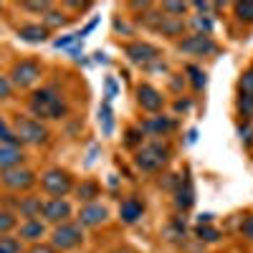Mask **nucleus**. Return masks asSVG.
<instances>
[{"mask_svg": "<svg viewBox=\"0 0 253 253\" xmlns=\"http://www.w3.org/2000/svg\"><path fill=\"white\" fill-rule=\"evenodd\" d=\"M46 236V223L41 218H33V220H23L18 228V238L20 241H28V243H38L41 238Z\"/></svg>", "mask_w": 253, "mask_h": 253, "instance_id": "dca6fc26", "label": "nucleus"}, {"mask_svg": "<svg viewBox=\"0 0 253 253\" xmlns=\"http://www.w3.org/2000/svg\"><path fill=\"white\" fill-rule=\"evenodd\" d=\"M187 74H190V79H193V89L195 91H203L205 89V74L198 66H187Z\"/></svg>", "mask_w": 253, "mask_h": 253, "instance_id": "72a5a7b5", "label": "nucleus"}, {"mask_svg": "<svg viewBox=\"0 0 253 253\" xmlns=\"http://www.w3.org/2000/svg\"><path fill=\"white\" fill-rule=\"evenodd\" d=\"M170 157H172L170 144H165V142H147V144H142L137 150L134 165L139 167L142 172H160L162 167L170 162Z\"/></svg>", "mask_w": 253, "mask_h": 253, "instance_id": "f03ea898", "label": "nucleus"}, {"mask_svg": "<svg viewBox=\"0 0 253 253\" xmlns=\"http://www.w3.org/2000/svg\"><path fill=\"white\" fill-rule=\"evenodd\" d=\"M23 251V241L13 236H0V253H20Z\"/></svg>", "mask_w": 253, "mask_h": 253, "instance_id": "bb28decb", "label": "nucleus"}, {"mask_svg": "<svg viewBox=\"0 0 253 253\" xmlns=\"http://www.w3.org/2000/svg\"><path fill=\"white\" fill-rule=\"evenodd\" d=\"M137 104H139L144 112L157 114L165 107V96H162L160 89L152 86V84H139V86H137Z\"/></svg>", "mask_w": 253, "mask_h": 253, "instance_id": "f8f14e48", "label": "nucleus"}, {"mask_svg": "<svg viewBox=\"0 0 253 253\" xmlns=\"http://www.w3.org/2000/svg\"><path fill=\"white\" fill-rule=\"evenodd\" d=\"M0 10H3V5H0Z\"/></svg>", "mask_w": 253, "mask_h": 253, "instance_id": "79ce46f5", "label": "nucleus"}, {"mask_svg": "<svg viewBox=\"0 0 253 253\" xmlns=\"http://www.w3.org/2000/svg\"><path fill=\"white\" fill-rule=\"evenodd\" d=\"M48 33L51 31L46 26H41V23H26V26L18 28V38L26 41V43H43V41L48 38Z\"/></svg>", "mask_w": 253, "mask_h": 253, "instance_id": "a211bd4d", "label": "nucleus"}, {"mask_svg": "<svg viewBox=\"0 0 253 253\" xmlns=\"http://www.w3.org/2000/svg\"><path fill=\"white\" fill-rule=\"evenodd\" d=\"M238 91H241V94L253 96V66H251V69H246V71L241 74V79H238Z\"/></svg>", "mask_w": 253, "mask_h": 253, "instance_id": "c85d7f7f", "label": "nucleus"}, {"mask_svg": "<svg viewBox=\"0 0 253 253\" xmlns=\"http://www.w3.org/2000/svg\"><path fill=\"white\" fill-rule=\"evenodd\" d=\"M124 53L132 63L137 66H152L155 61H160V48L147 43V41H134V43H126L124 46Z\"/></svg>", "mask_w": 253, "mask_h": 253, "instance_id": "1a4fd4ad", "label": "nucleus"}, {"mask_svg": "<svg viewBox=\"0 0 253 253\" xmlns=\"http://www.w3.org/2000/svg\"><path fill=\"white\" fill-rule=\"evenodd\" d=\"M238 134H241V142H243L246 147H253V126H251V122H243V124H241Z\"/></svg>", "mask_w": 253, "mask_h": 253, "instance_id": "f704fd0d", "label": "nucleus"}, {"mask_svg": "<svg viewBox=\"0 0 253 253\" xmlns=\"http://www.w3.org/2000/svg\"><path fill=\"white\" fill-rule=\"evenodd\" d=\"M0 182L8 190H13V193H26V190H31L38 182V177H36L33 170H28V167H13V170L0 172Z\"/></svg>", "mask_w": 253, "mask_h": 253, "instance_id": "6e6552de", "label": "nucleus"}, {"mask_svg": "<svg viewBox=\"0 0 253 253\" xmlns=\"http://www.w3.org/2000/svg\"><path fill=\"white\" fill-rule=\"evenodd\" d=\"M142 215H144V203H142L137 195H129V198L122 200V205H119V218H122V223L134 225Z\"/></svg>", "mask_w": 253, "mask_h": 253, "instance_id": "2eb2a0df", "label": "nucleus"}, {"mask_svg": "<svg viewBox=\"0 0 253 253\" xmlns=\"http://www.w3.org/2000/svg\"><path fill=\"white\" fill-rule=\"evenodd\" d=\"M236 109H238V114L243 117V122H253V96H248V94H238V99H236Z\"/></svg>", "mask_w": 253, "mask_h": 253, "instance_id": "4be33fe9", "label": "nucleus"}, {"mask_svg": "<svg viewBox=\"0 0 253 253\" xmlns=\"http://www.w3.org/2000/svg\"><path fill=\"white\" fill-rule=\"evenodd\" d=\"M175 203L180 210H190L195 203V187H193V180H190V175H185L180 180V187H177V193H175Z\"/></svg>", "mask_w": 253, "mask_h": 253, "instance_id": "6ab92c4d", "label": "nucleus"}, {"mask_svg": "<svg viewBox=\"0 0 253 253\" xmlns=\"http://www.w3.org/2000/svg\"><path fill=\"white\" fill-rule=\"evenodd\" d=\"M99 122H101L104 134H112V129H114V119H112V107H109V101L99 109Z\"/></svg>", "mask_w": 253, "mask_h": 253, "instance_id": "cd10ccee", "label": "nucleus"}, {"mask_svg": "<svg viewBox=\"0 0 253 253\" xmlns=\"http://www.w3.org/2000/svg\"><path fill=\"white\" fill-rule=\"evenodd\" d=\"M0 144H10V147H20V139L15 137V132L8 126V122L0 117Z\"/></svg>", "mask_w": 253, "mask_h": 253, "instance_id": "a878e982", "label": "nucleus"}, {"mask_svg": "<svg viewBox=\"0 0 253 253\" xmlns=\"http://www.w3.org/2000/svg\"><path fill=\"white\" fill-rule=\"evenodd\" d=\"M46 223L51 225H61V223H69L71 218V203L66 198H51L43 203V210H41Z\"/></svg>", "mask_w": 253, "mask_h": 253, "instance_id": "9b49d317", "label": "nucleus"}, {"mask_svg": "<svg viewBox=\"0 0 253 253\" xmlns=\"http://www.w3.org/2000/svg\"><path fill=\"white\" fill-rule=\"evenodd\" d=\"M193 26L198 28L200 36H210V31H213V20H210L208 15H195L193 18Z\"/></svg>", "mask_w": 253, "mask_h": 253, "instance_id": "473e14b6", "label": "nucleus"}, {"mask_svg": "<svg viewBox=\"0 0 253 253\" xmlns=\"http://www.w3.org/2000/svg\"><path fill=\"white\" fill-rule=\"evenodd\" d=\"M195 236H198L200 241H205V243H215V241L220 238V230L213 228V225H208V223H200L198 230H195Z\"/></svg>", "mask_w": 253, "mask_h": 253, "instance_id": "393cba45", "label": "nucleus"}, {"mask_svg": "<svg viewBox=\"0 0 253 253\" xmlns=\"http://www.w3.org/2000/svg\"><path fill=\"white\" fill-rule=\"evenodd\" d=\"M177 48L187 56H210V53H215L218 51V43L210 36H187V38H180L177 41Z\"/></svg>", "mask_w": 253, "mask_h": 253, "instance_id": "9d476101", "label": "nucleus"}, {"mask_svg": "<svg viewBox=\"0 0 253 253\" xmlns=\"http://www.w3.org/2000/svg\"><path fill=\"white\" fill-rule=\"evenodd\" d=\"M66 23H69L66 13H61V10H48V13H43V26H46L48 31H53V28H63Z\"/></svg>", "mask_w": 253, "mask_h": 253, "instance_id": "5701e85b", "label": "nucleus"}, {"mask_svg": "<svg viewBox=\"0 0 253 253\" xmlns=\"http://www.w3.org/2000/svg\"><path fill=\"white\" fill-rule=\"evenodd\" d=\"M23 150L20 147H10V144H0V172L13 170V167H23Z\"/></svg>", "mask_w": 253, "mask_h": 253, "instance_id": "f3484780", "label": "nucleus"}, {"mask_svg": "<svg viewBox=\"0 0 253 253\" xmlns=\"http://www.w3.org/2000/svg\"><path fill=\"white\" fill-rule=\"evenodd\" d=\"M142 129L139 126H129V129H126V134H124V144L129 147V150H134V147H142Z\"/></svg>", "mask_w": 253, "mask_h": 253, "instance_id": "c756f323", "label": "nucleus"}, {"mask_svg": "<svg viewBox=\"0 0 253 253\" xmlns=\"http://www.w3.org/2000/svg\"><path fill=\"white\" fill-rule=\"evenodd\" d=\"M15 225H18L15 215H13V213H8V210H0V236H8Z\"/></svg>", "mask_w": 253, "mask_h": 253, "instance_id": "7c9ffc66", "label": "nucleus"}, {"mask_svg": "<svg viewBox=\"0 0 253 253\" xmlns=\"http://www.w3.org/2000/svg\"><path fill=\"white\" fill-rule=\"evenodd\" d=\"M20 8H26V10H33V13H48L51 10V3L48 0H41V3H20Z\"/></svg>", "mask_w": 253, "mask_h": 253, "instance_id": "c9c22d12", "label": "nucleus"}, {"mask_svg": "<svg viewBox=\"0 0 253 253\" xmlns=\"http://www.w3.org/2000/svg\"><path fill=\"white\" fill-rule=\"evenodd\" d=\"M190 3H162V13L165 15H172V18H180L182 13H187Z\"/></svg>", "mask_w": 253, "mask_h": 253, "instance_id": "2f4dec72", "label": "nucleus"}, {"mask_svg": "<svg viewBox=\"0 0 253 253\" xmlns=\"http://www.w3.org/2000/svg\"><path fill=\"white\" fill-rule=\"evenodd\" d=\"M76 195L84 203H94V198H99V182L96 180H86L76 187Z\"/></svg>", "mask_w": 253, "mask_h": 253, "instance_id": "412c9836", "label": "nucleus"}, {"mask_svg": "<svg viewBox=\"0 0 253 253\" xmlns=\"http://www.w3.org/2000/svg\"><path fill=\"white\" fill-rule=\"evenodd\" d=\"M241 233H243V238H246V241H251V243H253V213L241 223Z\"/></svg>", "mask_w": 253, "mask_h": 253, "instance_id": "58836bf2", "label": "nucleus"}, {"mask_svg": "<svg viewBox=\"0 0 253 253\" xmlns=\"http://www.w3.org/2000/svg\"><path fill=\"white\" fill-rule=\"evenodd\" d=\"M41 74H43V66H41L36 58H23V61L13 63L10 84H15V86H20V89H28L41 79Z\"/></svg>", "mask_w": 253, "mask_h": 253, "instance_id": "0eeeda50", "label": "nucleus"}, {"mask_svg": "<svg viewBox=\"0 0 253 253\" xmlns=\"http://www.w3.org/2000/svg\"><path fill=\"white\" fill-rule=\"evenodd\" d=\"M15 137L20 139V144H46L51 132L43 122H38L36 117H26V114H18L15 117Z\"/></svg>", "mask_w": 253, "mask_h": 253, "instance_id": "7ed1b4c3", "label": "nucleus"}, {"mask_svg": "<svg viewBox=\"0 0 253 253\" xmlns=\"http://www.w3.org/2000/svg\"><path fill=\"white\" fill-rule=\"evenodd\" d=\"M81 38H84L81 33H71V36H66V38H56V41H53V46H56V48H69L71 43H79Z\"/></svg>", "mask_w": 253, "mask_h": 253, "instance_id": "e433bc0d", "label": "nucleus"}, {"mask_svg": "<svg viewBox=\"0 0 253 253\" xmlns=\"http://www.w3.org/2000/svg\"><path fill=\"white\" fill-rule=\"evenodd\" d=\"M41 187H43L51 198H66L76 185H74V175L69 170L51 167V170H46L41 175Z\"/></svg>", "mask_w": 253, "mask_h": 253, "instance_id": "20e7f679", "label": "nucleus"}, {"mask_svg": "<svg viewBox=\"0 0 253 253\" xmlns=\"http://www.w3.org/2000/svg\"><path fill=\"white\" fill-rule=\"evenodd\" d=\"M28 253H58V251H56L51 243H33Z\"/></svg>", "mask_w": 253, "mask_h": 253, "instance_id": "ea45409f", "label": "nucleus"}, {"mask_svg": "<svg viewBox=\"0 0 253 253\" xmlns=\"http://www.w3.org/2000/svg\"><path fill=\"white\" fill-rule=\"evenodd\" d=\"M15 210L20 213V218L26 220H33V218H41V210H43V200L36 198V195H28V198H20Z\"/></svg>", "mask_w": 253, "mask_h": 253, "instance_id": "aec40b11", "label": "nucleus"}, {"mask_svg": "<svg viewBox=\"0 0 253 253\" xmlns=\"http://www.w3.org/2000/svg\"><path fill=\"white\" fill-rule=\"evenodd\" d=\"M107 218H109V210L99 203H86L79 210V225L81 228H96L101 223H107Z\"/></svg>", "mask_w": 253, "mask_h": 253, "instance_id": "4468645a", "label": "nucleus"}, {"mask_svg": "<svg viewBox=\"0 0 253 253\" xmlns=\"http://www.w3.org/2000/svg\"><path fill=\"white\" fill-rule=\"evenodd\" d=\"M142 18H144V26H147V28H152V31L167 36V38H177V36H182V31H185V20H182V18L165 15L162 10H160V13H150V10H147Z\"/></svg>", "mask_w": 253, "mask_h": 253, "instance_id": "423d86ee", "label": "nucleus"}, {"mask_svg": "<svg viewBox=\"0 0 253 253\" xmlns=\"http://www.w3.org/2000/svg\"><path fill=\"white\" fill-rule=\"evenodd\" d=\"M117 96V81L114 79H107V101H112Z\"/></svg>", "mask_w": 253, "mask_h": 253, "instance_id": "a19ab883", "label": "nucleus"}, {"mask_svg": "<svg viewBox=\"0 0 253 253\" xmlns=\"http://www.w3.org/2000/svg\"><path fill=\"white\" fill-rule=\"evenodd\" d=\"M10 94H13V84H10V79H8V76H0V101L10 99Z\"/></svg>", "mask_w": 253, "mask_h": 253, "instance_id": "4c0bfd02", "label": "nucleus"}, {"mask_svg": "<svg viewBox=\"0 0 253 253\" xmlns=\"http://www.w3.org/2000/svg\"><path fill=\"white\" fill-rule=\"evenodd\" d=\"M233 13L241 23H253V0H243V3L233 5Z\"/></svg>", "mask_w": 253, "mask_h": 253, "instance_id": "b1692460", "label": "nucleus"}, {"mask_svg": "<svg viewBox=\"0 0 253 253\" xmlns=\"http://www.w3.org/2000/svg\"><path fill=\"white\" fill-rule=\"evenodd\" d=\"M31 114L38 117V122H56V119H63L69 112L66 101H63L53 89H38L31 94Z\"/></svg>", "mask_w": 253, "mask_h": 253, "instance_id": "f257e3e1", "label": "nucleus"}, {"mask_svg": "<svg viewBox=\"0 0 253 253\" xmlns=\"http://www.w3.org/2000/svg\"><path fill=\"white\" fill-rule=\"evenodd\" d=\"M84 243V228L79 223H61L53 228L51 233V246L63 253V251H74Z\"/></svg>", "mask_w": 253, "mask_h": 253, "instance_id": "39448f33", "label": "nucleus"}, {"mask_svg": "<svg viewBox=\"0 0 253 253\" xmlns=\"http://www.w3.org/2000/svg\"><path fill=\"white\" fill-rule=\"evenodd\" d=\"M175 126L177 122L172 117H147L142 124H139V129L142 134H150V137H167L170 132H175Z\"/></svg>", "mask_w": 253, "mask_h": 253, "instance_id": "ddd939ff", "label": "nucleus"}]
</instances>
